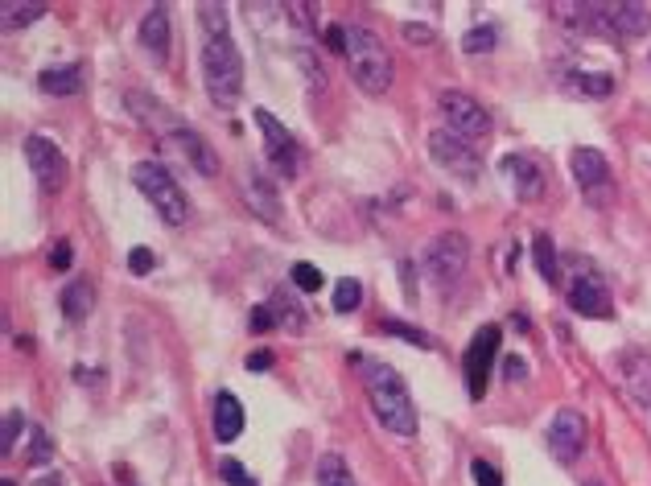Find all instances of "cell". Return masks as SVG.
<instances>
[{
	"label": "cell",
	"instance_id": "e575fe53",
	"mask_svg": "<svg viewBox=\"0 0 651 486\" xmlns=\"http://www.w3.org/2000/svg\"><path fill=\"white\" fill-rule=\"evenodd\" d=\"M153 264H157V256H153L149 248H132V252H128V268H132L136 276H145V272H153Z\"/></svg>",
	"mask_w": 651,
	"mask_h": 486
},
{
	"label": "cell",
	"instance_id": "5b68a950",
	"mask_svg": "<svg viewBox=\"0 0 651 486\" xmlns=\"http://www.w3.org/2000/svg\"><path fill=\"white\" fill-rule=\"evenodd\" d=\"M470 264V243L462 231H445V235H433L429 248L421 256V268H425V281L433 289H450L462 281V272Z\"/></svg>",
	"mask_w": 651,
	"mask_h": 486
},
{
	"label": "cell",
	"instance_id": "ac0fdd59",
	"mask_svg": "<svg viewBox=\"0 0 651 486\" xmlns=\"http://www.w3.org/2000/svg\"><path fill=\"white\" fill-rule=\"evenodd\" d=\"M211 425H215V441H219V445H231L239 433H244V404H239L235 392H219V396H215Z\"/></svg>",
	"mask_w": 651,
	"mask_h": 486
},
{
	"label": "cell",
	"instance_id": "3957f363",
	"mask_svg": "<svg viewBox=\"0 0 651 486\" xmlns=\"http://www.w3.org/2000/svg\"><path fill=\"white\" fill-rule=\"evenodd\" d=\"M347 62H351V79L359 83L363 95H371V99L388 95V87L396 79V66H392L388 46L375 38L371 29H363V25L347 29Z\"/></svg>",
	"mask_w": 651,
	"mask_h": 486
},
{
	"label": "cell",
	"instance_id": "d6a6232c",
	"mask_svg": "<svg viewBox=\"0 0 651 486\" xmlns=\"http://www.w3.org/2000/svg\"><path fill=\"white\" fill-rule=\"evenodd\" d=\"M272 309H277V314H281V322H289V330H301V309H297V301H293V297L277 293V301H272Z\"/></svg>",
	"mask_w": 651,
	"mask_h": 486
},
{
	"label": "cell",
	"instance_id": "836d02e7",
	"mask_svg": "<svg viewBox=\"0 0 651 486\" xmlns=\"http://www.w3.org/2000/svg\"><path fill=\"white\" fill-rule=\"evenodd\" d=\"M470 470H474V482H478V486H503V474H499L491 462H483V458H474Z\"/></svg>",
	"mask_w": 651,
	"mask_h": 486
},
{
	"label": "cell",
	"instance_id": "7c38bea8",
	"mask_svg": "<svg viewBox=\"0 0 651 486\" xmlns=\"http://www.w3.org/2000/svg\"><path fill=\"white\" fill-rule=\"evenodd\" d=\"M569 169H573V182L581 186V194H590L598 206L610 198V165L598 149H573Z\"/></svg>",
	"mask_w": 651,
	"mask_h": 486
},
{
	"label": "cell",
	"instance_id": "8d00e7d4",
	"mask_svg": "<svg viewBox=\"0 0 651 486\" xmlns=\"http://www.w3.org/2000/svg\"><path fill=\"white\" fill-rule=\"evenodd\" d=\"M50 268H54V272H66V268H71V243H66V239H58V243H54V252H50Z\"/></svg>",
	"mask_w": 651,
	"mask_h": 486
},
{
	"label": "cell",
	"instance_id": "e0dca14e",
	"mask_svg": "<svg viewBox=\"0 0 651 486\" xmlns=\"http://www.w3.org/2000/svg\"><path fill=\"white\" fill-rule=\"evenodd\" d=\"M141 46L157 66L169 62V5H153L141 17Z\"/></svg>",
	"mask_w": 651,
	"mask_h": 486
},
{
	"label": "cell",
	"instance_id": "d590c367",
	"mask_svg": "<svg viewBox=\"0 0 651 486\" xmlns=\"http://www.w3.org/2000/svg\"><path fill=\"white\" fill-rule=\"evenodd\" d=\"M50 449H54V441H50L42 429H33V449H29V462H46V458H50Z\"/></svg>",
	"mask_w": 651,
	"mask_h": 486
},
{
	"label": "cell",
	"instance_id": "74e56055",
	"mask_svg": "<svg viewBox=\"0 0 651 486\" xmlns=\"http://www.w3.org/2000/svg\"><path fill=\"white\" fill-rule=\"evenodd\" d=\"M272 326H277V318H272V305H256V309H252V330L264 334V330H272Z\"/></svg>",
	"mask_w": 651,
	"mask_h": 486
},
{
	"label": "cell",
	"instance_id": "4dcf8cb0",
	"mask_svg": "<svg viewBox=\"0 0 651 486\" xmlns=\"http://www.w3.org/2000/svg\"><path fill=\"white\" fill-rule=\"evenodd\" d=\"M384 334H396V338H404V342H413V346H421V351H429V334H421V330H413V326H404V322H396V318H388L384 322Z\"/></svg>",
	"mask_w": 651,
	"mask_h": 486
},
{
	"label": "cell",
	"instance_id": "ee69618b",
	"mask_svg": "<svg viewBox=\"0 0 651 486\" xmlns=\"http://www.w3.org/2000/svg\"><path fill=\"white\" fill-rule=\"evenodd\" d=\"M586 486H602V482H586Z\"/></svg>",
	"mask_w": 651,
	"mask_h": 486
},
{
	"label": "cell",
	"instance_id": "f1b7e54d",
	"mask_svg": "<svg viewBox=\"0 0 651 486\" xmlns=\"http://www.w3.org/2000/svg\"><path fill=\"white\" fill-rule=\"evenodd\" d=\"M21 429H25V416H21V408H9L5 412V429H0V454H13L17 449V437H21Z\"/></svg>",
	"mask_w": 651,
	"mask_h": 486
},
{
	"label": "cell",
	"instance_id": "d4e9b609",
	"mask_svg": "<svg viewBox=\"0 0 651 486\" xmlns=\"http://www.w3.org/2000/svg\"><path fill=\"white\" fill-rule=\"evenodd\" d=\"M318 486H355V478L338 454H322L318 458Z\"/></svg>",
	"mask_w": 651,
	"mask_h": 486
},
{
	"label": "cell",
	"instance_id": "277c9868",
	"mask_svg": "<svg viewBox=\"0 0 651 486\" xmlns=\"http://www.w3.org/2000/svg\"><path fill=\"white\" fill-rule=\"evenodd\" d=\"M132 182H136V190L153 202V211L161 215V223L182 227L190 219V198L182 194V186L174 182V173H169L165 165H157V161L132 165Z\"/></svg>",
	"mask_w": 651,
	"mask_h": 486
},
{
	"label": "cell",
	"instance_id": "b9f144b4",
	"mask_svg": "<svg viewBox=\"0 0 651 486\" xmlns=\"http://www.w3.org/2000/svg\"><path fill=\"white\" fill-rule=\"evenodd\" d=\"M268 367H272V351H252V355H248V371L260 375V371H268Z\"/></svg>",
	"mask_w": 651,
	"mask_h": 486
},
{
	"label": "cell",
	"instance_id": "4fadbf2b",
	"mask_svg": "<svg viewBox=\"0 0 651 486\" xmlns=\"http://www.w3.org/2000/svg\"><path fill=\"white\" fill-rule=\"evenodd\" d=\"M569 305L581 318H610V293L598 272H577L569 285Z\"/></svg>",
	"mask_w": 651,
	"mask_h": 486
},
{
	"label": "cell",
	"instance_id": "484cf974",
	"mask_svg": "<svg viewBox=\"0 0 651 486\" xmlns=\"http://www.w3.org/2000/svg\"><path fill=\"white\" fill-rule=\"evenodd\" d=\"M359 305H363V285L355 281V276H342V281L334 285V314H355Z\"/></svg>",
	"mask_w": 651,
	"mask_h": 486
},
{
	"label": "cell",
	"instance_id": "30bf717a",
	"mask_svg": "<svg viewBox=\"0 0 651 486\" xmlns=\"http://www.w3.org/2000/svg\"><path fill=\"white\" fill-rule=\"evenodd\" d=\"M256 116V124H260V132H264V157L272 161V169L277 173H285V178H297V141L289 136V128L272 116V112H264V108H256L252 112Z\"/></svg>",
	"mask_w": 651,
	"mask_h": 486
},
{
	"label": "cell",
	"instance_id": "8fae6325",
	"mask_svg": "<svg viewBox=\"0 0 651 486\" xmlns=\"http://www.w3.org/2000/svg\"><path fill=\"white\" fill-rule=\"evenodd\" d=\"M581 449H586V416L577 408H561L548 425V454L569 466L581 458Z\"/></svg>",
	"mask_w": 651,
	"mask_h": 486
},
{
	"label": "cell",
	"instance_id": "52a82bcc",
	"mask_svg": "<svg viewBox=\"0 0 651 486\" xmlns=\"http://www.w3.org/2000/svg\"><path fill=\"white\" fill-rule=\"evenodd\" d=\"M499 342H503L499 338V326H483V330L470 338V346H466V392H470V400H483L487 396Z\"/></svg>",
	"mask_w": 651,
	"mask_h": 486
},
{
	"label": "cell",
	"instance_id": "cb8c5ba5",
	"mask_svg": "<svg viewBox=\"0 0 651 486\" xmlns=\"http://www.w3.org/2000/svg\"><path fill=\"white\" fill-rule=\"evenodd\" d=\"M91 305H95V293H91L87 281H71V285L62 289V314L71 318V322H83L91 314Z\"/></svg>",
	"mask_w": 651,
	"mask_h": 486
},
{
	"label": "cell",
	"instance_id": "f35d334b",
	"mask_svg": "<svg viewBox=\"0 0 651 486\" xmlns=\"http://www.w3.org/2000/svg\"><path fill=\"white\" fill-rule=\"evenodd\" d=\"M404 38L413 42V46H429V42H433V29H429V25H413V21H408V25H404Z\"/></svg>",
	"mask_w": 651,
	"mask_h": 486
},
{
	"label": "cell",
	"instance_id": "ab89813d",
	"mask_svg": "<svg viewBox=\"0 0 651 486\" xmlns=\"http://www.w3.org/2000/svg\"><path fill=\"white\" fill-rule=\"evenodd\" d=\"M326 46L347 54V29H342V25H326Z\"/></svg>",
	"mask_w": 651,
	"mask_h": 486
},
{
	"label": "cell",
	"instance_id": "7a4b0ae2",
	"mask_svg": "<svg viewBox=\"0 0 651 486\" xmlns=\"http://www.w3.org/2000/svg\"><path fill=\"white\" fill-rule=\"evenodd\" d=\"M202 87H207L211 103L223 112H231L239 95H244V58H239L231 33L207 38V46H202Z\"/></svg>",
	"mask_w": 651,
	"mask_h": 486
},
{
	"label": "cell",
	"instance_id": "8992f818",
	"mask_svg": "<svg viewBox=\"0 0 651 486\" xmlns=\"http://www.w3.org/2000/svg\"><path fill=\"white\" fill-rule=\"evenodd\" d=\"M437 108L445 116V128L466 136V141H478V136L491 132V112L466 91H441L437 95Z\"/></svg>",
	"mask_w": 651,
	"mask_h": 486
},
{
	"label": "cell",
	"instance_id": "d6986e66",
	"mask_svg": "<svg viewBox=\"0 0 651 486\" xmlns=\"http://www.w3.org/2000/svg\"><path fill=\"white\" fill-rule=\"evenodd\" d=\"M503 173L511 178V186H516L520 198H536L540 186H544L540 165H536L532 157H524V153H507V157H503Z\"/></svg>",
	"mask_w": 651,
	"mask_h": 486
},
{
	"label": "cell",
	"instance_id": "7bdbcfd3",
	"mask_svg": "<svg viewBox=\"0 0 651 486\" xmlns=\"http://www.w3.org/2000/svg\"><path fill=\"white\" fill-rule=\"evenodd\" d=\"M33 486H62V478H58V474L50 470V474H42V478H38V482H33Z\"/></svg>",
	"mask_w": 651,
	"mask_h": 486
},
{
	"label": "cell",
	"instance_id": "9a60e30c",
	"mask_svg": "<svg viewBox=\"0 0 651 486\" xmlns=\"http://www.w3.org/2000/svg\"><path fill=\"white\" fill-rule=\"evenodd\" d=\"M619 379L635 404H651V355L647 351H627L619 355Z\"/></svg>",
	"mask_w": 651,
	"mask_h": 486
},
{
	"label": "cell",
	"instance_id": "1f68e13d",
	"mask_svg": "<svg viewBox=\"0 0 651 486\" xmlns=\"http://www.w3.org/2000/svg\"><path fill=\"white\" fill-rule=\"evenodd\" d=\"M219 478L227 482V486H260L244 466H239L235 458H227V462H219Z\"/></svg>",
	"mask_w": 651,
	"mask_h": 486
},
{
	"label": "cell",
	"instance_id": "44dd1931",
	"mask_svg": "<svg viewBox=\"0 0 651 486\" xmlns=\"http://www.w3.org/2000/svg\"><path fill=\"white\" fill-rule=\"evenodd\" d=\"M46 0H5V5H0V25H5L9 33L13 29H25V25H33L38 17H46Z\"/></svg>",
	"mask_w": 651,
	"mask_h": 486
},
{
	"label": "cell",
	"instance_id": "5bb4252c",
	"mask_svg": "<svg viewBox=\"0 0 651 486\" xmlns=\"http://www.w3.org/2000/svg\"><path fill=\"white\" fill-rule=\"evenodd\" d=\"M244 198H248V206H252V211H256L264 223H272V227L281 223L277 190H272V182L264 178V169H260V165H248V169H244Z\"/></svg>",
	"mask_w": 651,
	"mask_h": 486
},
{
	"label": "cell",
	"instance_id": "ba28073f",
	"mask_svg": "<svg viewBox=\"0 0 651 486\" xmlns=\"http://www.w3.org/2000/svg\"><path fill=\"white\" fill-rule=\"evenodd\" d=\"M429 157L441 169H450L454 178H462V182H474L478 178V153H474V145L466 141V136L450 132V128L429 132Z\"/></svg>",
	"mask_w": 651,
	"mask_h": 486
},
{
	"label": "cell",
	"instance_id": "9c48e42d",
	"mask_svg": "<svg viewBox=\"0 0 651 486\" xmlns=\"http://www.w3.org/2000/svg\"><path fill=\"white\" fill-rule=\"evenodd\" d=\"M25 161H29V173L38 178V186L46 194L62 190V182H66V157H62V149L50 141V136L33 132L29 141H25Z\"/></svg>",
	"mask_w": 651,
	"mask_h": 486
},
{
	"label": "cell",
	"instance_id": "f546056e",
	"mask_svg": "<svg viewBox=\"0 0 651 486\" xmlns=\"http://www.w3.org/2000/svg\"><path fill=\"white\" fill-rule=\"evenodd\" d=\"M293 285L301 289V293H318L322 285H326V276H322V268L318 264H293Z\"/></svg>",
	"mask_w": 651,
	"mask_h": 486
},
{
	"label": "cell",
	"instance_id": "83f0119b",
	"mask_svg": "<svg viewBox=\"0 0 651 486\" xmlns=\"http://www.w3.org/2000/svg\"><path fill=\"white\" fill-rule=\"evenodd\" d=\"M495 38H499L495 25H478V29H470L466 38H462V50L466 54H491L495 50Z\"/></svg>",
	"mask_w": 651,
	"mask_h": 486
},
{
	"label": "cell",
	"instance_id": "2e32d148",
	"mask_svg": "<svg viewBox=\"0 0 651 486\" xmlns=\"http://www.w3.org/2000/svg\"><path fill=\"white\" fill-rule=\"evenodd\" d=\"M174 145L182 149V157L202 173V178H215V173H219V157H215L211 141L202 132L186 128V124H174Z\"/></svg>",
	"mask_w": 651,
	"mask_h": 486
},
{
	"label": "cell",
	"instance_id": "60d3db41",
	"mask_svg": "<svg viewBox=\"0 0 651 486\" xmlns=\"http://www.w3.org/2000/svg\"><path fill=\"white\" fill-rule=\"evenodd\" d=\"M524 359H516V355H511L507 363H503V379H507V384H516V379H524Z\"/></svg>",
	"mask_w": 651,
	"mask_h": 486
},
{
	"label": "cell",
	"instance_id": "603a6c76",
	"mask_svg": "<svg viewBox=\"0 0 651 486\" xmlns=\"http://www.w3.org/2000/svg\"><path fill=\"white\" fill-rule=\"evenodd\" d=\"M565 87L577 91V95L602 99V95L614 91V75H602V71H569V75H565Z\"/></svg>",
	"mask_w": 651,
	"mask_h": 486
},
{
	"label": "cell",
	"instance_id": "ffe728a7",
	"mask_svg": "<svg viewBox=\"0 0 651 486\" xmlns=\"http://www.w3.org/2000/svg\"><path fill=\"white\" fill-rule=\"evenodd\" d=\"M38 87L46 95H79L83 91V66L66 62V66H50V71L38 75Z\"/></svg>",
	"mask_w": 651,
	"mask_h": 486
},
{
	"label": "cell",
	"instance_id": "7402d4cb",
	"mask_svg": "<svg viewBox=\"0 0 651 486\" xmlns=\"http://www.w3.org/2000/svg\"><path fill=\"white\" fill-rule=\"evenodd\" d=\"M532 256H536V272L544 276L548 285H557L561 281V260H557V243H553V235H536L532 239Z\"/></svg>",
	"mask_w": 651,
	"mask_h": 486
},
{
	"label": "cell",
	"instance_id": "6da1fadb",
	"mask_svg": "<svg viewBox=\"0 0 651 486\" xmlns=\"http://www.w3.org/2000/svg\"><path fill=\"white\" fill-rule=\"evenodd\" d=\"M363 388H367L375 421H380L388 433L417 437V404H413V396H408V384L400 379V371H392L388 363H367Z\"/></svg>",
	"mask_w": 651,
	"mask_h": 486
},
{
	"label": "cell",
	"instance_id": "4316f807",
	"mask_svg": "<svg viewBox=\"0 0 651 486\" xmlns=\"http://www.w3.org/2000/svg\"><path fill=\"white\" fill-rule=\"evenodd\" d=\"M198 25H202V33H207V38H219V33H227V13H223V5H211V0H202V5H198Z\"/></svg>",
	"mask_w": 651,
	"mask_h": 486
}]
</instances>
